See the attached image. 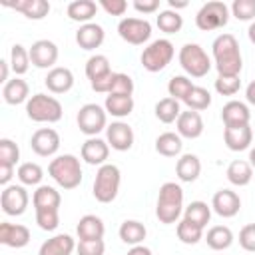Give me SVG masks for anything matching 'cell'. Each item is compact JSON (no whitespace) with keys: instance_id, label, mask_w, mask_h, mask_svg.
<instances>
[{"instance_id":"obj_44","label":"cell","mask_w":255,"mask_h":255,"mask_svg":"<svg viewBox=\"0 0 255 255\" xmlns=\"http://www.w3.org/2000/svg\"><path fill=\"white\" fill-rule=\"evenodd\" d=\"M36 211V223L42 231H56L60 225V211L52 207H38Z\"/></svg>"},{"instance_id":"obj_8","label":"cell","mask_w":255,"mask_h":255,"mask_svg":"<svg viewBox=\"0 0 255 255\" xmlns=\"http://www.w3.org/2000/svg\"><path fill=\"white\" fill-rule=\"evenodd\" d=\"M229 16H231V10L225 2L221 0H211V2H205L197 14H195V26L203 32H211V30H217V28H223L227 22H229Z\"/></svg>"},{"instance_id":"obj_9","label":"cell","mask_w":255,"mask_h":255,"mask_svg":"<svg viewBox=\"0 0 255 255\" xmlns=\"http://www.w3.org/2000/svg\"><path fill=\"white\" fill-rule=\"evenodd\" d=\"M76 122L84 135L98 137V133L108 128V112L98 104H84L78 110Z\"/></svg>"},{"instance_id":"obj_59","label":"cell","mask_w":255,"mask_h":255,"mask_svg":"<svg viewBox=\"0 0 255 255\" xmlns=\"http://www.w3.org/2000/svg\"><path fill=\"white\" fill-rule=\"evenodd\" d=\"M247 36H249V42L255 44V20L249 24V28H247Z\"/></svg>"},{"instance_id":"obj_17","label":"cell","mask_w":255,"mask_h":255,"mask_svg":"<svg viewBox=\"0 0 255 255\" xmlns=\"http://www.w3.org/2000/svg\"><path fill=\"white\" fill-rule=\"evenodd\" d=\"M80 155L82 159L88 163V165H98L102 167L104 163H108V155H110V145L106 139L102 137H88L84 143H82V149H80Z\"/></svg>"},{"instance_id":"obj_11","label":"cell","mask_w":255,"mask_h":255,"mask_svg":"<svg viewBox=\"0 0 255 255\" xmlns=\"http://www.w3.org/2000/svg\"><path fill=\"white\" fill-rule=\"evenodd\" d=\"M30 203V195L26 191L24 185H6L0 193V207L6 215H12V217H18L26 211Z\"/></svg>"},{"instance_id":"obj_30","label":"cell","mask_w":255,"mask_h":255,"mask_svg":"<svg viewBox=\"0 0 255 255\" xmlns=\"http://www.w3.org/2000/svg\"><path fill=\"white\" fill-rule=\"evenodd\" d=\"M183 149V141L181 135L175 131H163L155 137V151L163 157H177L181 155Z\"/></svg>"},{"instance_id":"obj_7","label":"cell","mask_w":255,"mask_h":255,"mask_svg":"<svg viewBox=\"0 0 255 255\" xmlns=\"http://www.w3.org/2000/svg\"><path fill=\"white\" fill-rule=\"evenodd\" d=\"M173 56H175L173 44H171L167 38H159V40L149 42V44L143 48L139 60H141V66H143L147 72L155 74V72L165 70V68L171 64Z\"/></svg>"},{"instance_id":"obj_24","label":"cell","mask_w":255,"mask_h":255,"mask_svg":"<svg viewBox=\"0 0 255 255\" xmlns=\"http://www.w3.org/2000/svg\"><path fill=\"white\" fill-rule=\"evenodd\" d=\"M2 98L8 106H18V104H24L30 100V86L26 80L14 76L12 80H8L4 86H2Z\"/></svg>"},{"instance_id":"obj_35","label":"cell","mask_w":255,"mask_h":255,"mask_svg":"<svg viewBox=\"0 0 255 255\" xmlns=\"http://www.w3.org/2000/svg\"><path fill=\"white\" fill-rule=\"evenodd\" d=\"M153 112H155V118L161 124H173V122H177V118L181 114V106H179L177 100H173V98L167 96V98H163V100H159L155 104Z\"/></svg>"},{"instance_id":"obj_56","label":"cell","mask_w":255,"mask_h":255,"mask_svg":"<svg viewBox=\"0 0 255 255\" xmlns=\"http://www.w3.org/2000/svg\"><path fill=\"white\" fill-rule=\"evenodd\" d=\"M245 100H247L251 106H255V80L247 84V88H245Z\"/></svg>"},{"instance_id":"obj_27","label":"cell","mask_w":255,"mask_h":255,"mask_svg":"<svg viewBox=\"0 0 255 255\" xmlns=\"http://www.w3.org/2000/svg\"><path fill=\"white\" fill-rule=\"evenodd\" d=\"M133 96H126V94H108L106 102H104V110L114 116V118H128L133 112Z\"/></svg>"},{"instance_id":"obj_55","label":"cell","mask_w":255,"mask_h":255,"mask_svg":"<svg viewBox=\"0 0 255 255\" xmlns=\"http://www.w3.org/2000/svg\"><path fill=\"white\" fill-rule=\"evenodd\" d=\"M128 255H153V253H151L149 247H145V245L141 243V245H133V247L128 251Z\"/></svg>"},{"instance_id":"obj_46","label":"cell","mask_w":255,"mask_h":255,"mask_svg":"<svg viewBox=\"0 0 255 255\" xmlns=\"http://www.w3.org/2000/svg\"><path fill=\"white\" fill-rule=\"evenodd\" d=\"M18 159H20V149H18V145H16L10 137H2V139H0V163L14 165V167H16Z\"/></svg>"},{"instance_id":"obj_57","label":"cell","mask_w":255,"mask_h":255,"mask_svg":"<svg viewBox=\"0 0 255 255\" xmlns=\"http://www.w3.org/2000/svg\"><path fill=\"white\" fill-rule=\"evenodd\" d=\"M8 64H10L8 60H0V82H2V84L8 82V72H10Z\"/></svg>"},{"instance_id":"obj_47","label":"cell","mask_w":255,"mask_h":255,"mask_svg":"<svg viewBox=\"0 0 255 255\" xmlns=\"http://www.w3.org/2000/svg\"><path fill=\"white\" fill-rule=\"evenodd\" d=\"M231 16H235L241 22L255 20V0H235L231 6Z\"/></svg>"},{"instance_id":"obj_42","label":"cell","mask_w":255,"mask_h":255,"mask_svg":"<svg viewBox=\"0 0 255 255\" xmlns=\"http://www.w3.org/2000/svg\"><path fill=\"white\" fill-rule=\"evenodd\" d=\"M191 90H193V82L187 76H173L167 82V94H169V98H173L177 102H183Z\"/></svg>"},{"instance_id":"obj_13","label":"cell","mask_w":255,"mask_h":255,"mask_svg":"<svg viewBox=\"0 0 255 255\" xmlns=\"http://www.w3.org/2000/svg\"><path fill=\"white\" fill-rule=\"evenodd\" d=\"M28 52H30V62H32V66H36V68H42V70H52V68H56V62H58V56H60V52H58V46L52 42V40H36L30 48H28Z\"/></svg>"},{"instance_id":"obj_25","label":"cell","mask_w":255,"mask_h":255,"mask_svg":"<svg viewBox=\"0 0 255 255\" xmlns=\"http://www.w3.org/2000/svg\"><path fill=\"white\" fill-rule=\"evenodd\" d=\"M76 233H78V239H82V241H90V239H104L106 225H104L102 217L88 213V215L80 217V221H78V225H76Z\"/></svg>"},{"instance_id":"obj_26","label":"cell","mask_w":255,"mask_h":255,"mask_svg":"<svg viewBox=\"0 0 255 255\" xmlns=\"http://www.w3.org/2000/svg\"><path fill=\"white\" fill-rule=\"evenodd\" d=\"M201 173V161L195 153H183L179 155L177 163H175V175L179 181L183 183H191L199 177Z\"/></svg>"},{"instance_id":"obj_50","label":"cell","mask_w":255,"mask_h":255,"mask_svg":"<svg viewBox=\"0 0 255 255\" xmlns=\"http://www.w3.org/2000/svg\"><path fill=\"white\" fill-rule=\"evenodd\" d=\"M239 245L249 251V253H255V223H247L241 227L239 231Z\"/></svg>"},{"instance_id":"obj_12","label":"cell","mask_w":255,"mask_h":255,"mask_svg":"<svg viewBox=\"0 0 255 255\" xmlns=\"http://www.w3.org/2000/svg\"><path fill=\"white\" fill-rule=\"evenodd\" d=\"M30 147L40 157H52L60 149V133L54 128H40L32 133Z\"/></svg>"},{"instance_id":"obj_54","label":"cell","mask_w":255,"mask_h":255,"mask_svg":"<svg viewBox=\"0 0 255 255\" xmlns=\"http://www.w3.org/2000/svg\"><path fill=\"white\" fill-rule=\"evenodd\" d=\"M14 175V165H6V163H0V183L6 187L10 185V179Z\"/></svg>"},{"instance_id":"obj_5","label":"cell","mask_w":255,"mask_h":255,"mask_svg":"<svg viewBox=\"0 0 255 255\" xmlns=\"http://www.w3.org/2000/svg\"><path fill=\"white\" fill-rule=\"evenodd\" d=\"M120 185H122V171H120V167L114 165V163H104L96 171L92 193H94L96 201H100V203H112L118 197Z\"/></svg>"},{"instance_id":"obj_29","label":"cell","mask_w":255,"mask_h":255,"mask_svg":"<svg viewBox=\"0 0 255 255\" xmlns=\"http://www.w3.org/2000/svg\"><path fill=\"white\" fill-rule=\"evenodd\" d=\"M225 175H227V179H229L231 185H235V187H245V185H249L251 179H253V167H251V163L245 161V159H233V161L227 165Z\"/></svg>"},{"instance_id":"obj_38","label":"cell","mask_w":255,"mask_h":255,"mask_svg":"<svg viewBox=\"0 0 255 255\" xmlns=\"http://www.w3.org/2000/svg\"><path fill=\"white\" fill-rule=\"evenodd\" d=\"M18 179H20V185H42V177H44V169L34 163V161H24L18 165V171H16Z\"/></svg>"},{"instance_id":"obj_49","label":"cell","mask_w":255,"mask_h":255,"mask_svg":"<svg viewBox=\"0 0 255 255\" xmlns=\"http://www.w3.org/2000/svg\"><path fill=\"white\" fill-rule=\"evenodd\" d=\"M78 255H104L106 251V243L104 239H90V241H78L76 245Z\"/></svg>"},{"instance_id":"obj_2","label":"cell","mask_w":255,"mask_h":255,"mask_svg":"<svg viewBox=\"0 0 255 255\" xmlns=\"http://www.w3.org/2000/svg\"><path fill=\"white\" fill-rule=\"evenodd\" d=\"M183 211V189L175 181H165L159 187L157 203H155V217L163 225L177 223Z\"/></svg>"},{"instance_id":"obj_48","label":"cell","mask_w":255,"mask_h":255,"mask_svg":"<svg viewBox=\"0 0 255 255\" xmlns=\"http://www.w3.org/2000/svg\"><path fill=\"white\" fill-rule=\"evenodd\" d=\"M110 94H126V96H131L133 94V80H131V76H128L124 72H116Z\"/></svg>"},{"instance_id":"obj_31","label":"cell","mask_w":255,"mask_h":255,"mask_svg":"<svg viewBox=\"0 0 255 255\" xmlns=\"http://www.w3.org/2000/svg\"><path fill=\"white\" fill-rule=\"evenodd\" d=\"M118 235H120V239L126 243V245H141L143 243V239H145V235H147V229H145V225L141 223V221H137V219H126L122 225H120V229H118Z\"/></svg>"},{"instance_id":"obj_32","label":"cell","mask_w":255,"mask_h":255,"mask_svg":"<svg viewBox=\"0 0 255 255\" xmlns=\"http://www.w3.org/2000/svg\"><path fill=\"white\" fill-rule=\"evenodd\" d=\"M205 243L213 251H225L233 243V231L227 225H213L205 233Z\"/></svg>"},{"instance_id":"obj_23","label":"cell","mask_w":255,"mask_h":255,"mask_svg":"<svg viewBox=\"0 0 255 255\" xmlns=\"http://www.w3.org/2000/svg\"><path fill=\"white\" fill-rule=\"evenodd\" d=\"M76 239L68 233H58L50 239H46L40 249H38V255H72L76 251Z\"/></svg>"},{"instance_id":"obj_33","label":"cell","mask_w":255,"mask_h":255,"mask_svg":"<svg viewBox=\"0 0 255 255\" xmlns=\"http://www.w3.org/2000/svg\"><path fill=\"white\" fill-rule=\"evenodd\" d=\"M96 12H98V4L92 2V0H74L66 8L68 18L74 20V22H82V24L92 22V18L96 16Z\"/></svg>"},{"instance_id":"obj_36","label":"cell","mask_w":255,"mask_h":255,"mask_svg":"<svg viewBox=\"0 0 255 255\" xmlns=\"http://www.w3.org/2000/svg\"><path fill=\"white\" fill-rule=\"evenodd\" d=\"M183 219H189L191 223H197L205 229L211 219V205H207L205 201H191L187 207H183Z\"/></svg>"},{"instance_id":"obj_41","label":"cell","mask_w":255,"mask_h":255,"mask_svg":"<svg viewBox=\"0 0 255 255\" xmlns=\"http://www.w3.org/2000/svg\"><path fill=\"white\" fill-rule=\"evenodd\" d=\"M110 72H112V68H110L108 56L94 54V56L88 58V62H86V76H88L90 82H94V80H98V78H102V76H106Z\"/></svg>"},{"instance_id":"obj_58","label":"cell","mask_w":255,"mask_h":255,"mask_svg":"<svg viewBox=\"0 0 255 255\" xmlns=\"http://www.w3.org/2000/svg\"><path fill=\"white\" fill-rule=\"evenodd\" d=\"M167 4H169V10H175V12H177V10H181V8H187V2H185V0H181V2L169 0Z\"/></svg>"},{"instance_id":"obj_21","label":"cell","mask_w":255,"mask_h":255,"mask_svg":"<svg viewBox=\"0 0 255 255\" xmlns=\"http://www.w3.org/2000/svg\"><path fill=\"white\" fill-rule=\"evenodd\" d=\"M175 128H177V133L181 137H187V139H197L201 133H203V118L199 112H193V110H187V112H181L177 122H175Z\"/></svg>"},{"instance_id":"obj_16","label":"cell","mask_w":255,"mask_h":255,"mask_svg":"<svg viewBox=\"0 0 255 255\" xmlns=\"http://www.w3.org/2000/svg\"><path fill=\"white\" fill-rule=\"evenodd\" d=\"M30 239H32V235L26 225L8 223V221L0 223V243L2 245L12 247V249H22L30 243Z\"/></svg>"},{"instance_id":"obj_4","label":"cell","mask_w":255,"mask_h":255,"mask_svg":"<svg viewBox=\"0 0 255 255\" xmlns=\"http://www.w3.org/2000/svg\"><path fill=\"white\" fill-rule=\"evenodd\" d=\"M64 108L58 98L48 94H34L26 102V116L36 124H56L62 120Z\"/></svg>"},{"instance_id":"obj_6","label":"cell","mask_w":255,"mask_h":255,"mask_svg":"<svg viewBox=\"0 0 255 255\" xmlns=\"http://www.w3.org/2000/svg\"><path fill=\"white\" fill-rule=\"evenodd\" d=\"M177 60H179V66L183 68V72L191 78L207 76L211 66H213L207 52L199 44H193V42H187V44L181 46V50L177 54Z\"/></svg>"},{"instance_id":"obj_20","label":"cell","mask_w":255,"mask_h":255,"mask_svg":"<svg viewBox=\"0 0 255 255\" xmlns=\"http://www.w3.org/2000/svg\"><path fill=\"white\" fill-rule=\"evenodd\" d=\"M106 40V32L100 24L96 22H88V24H82L76 32V44L82 48V50H96L104 44Z\"/></svg>"},{"instance_id":"obj_53","label":"cell","mask_w":255,"mask_h":255,"mask_svg":"<svg viewBox=\"0 0 255 255\" xmlns=\"http://www.w3.org/2000/svg\"><path fill=\"white\" fill-rule=\"evenodd\" d=\"M139 14H153L159 10V0H133L131 4Z\"/></svg>"},{"instance_id":"obj_52","label":"cell","mask_w":255,"mask_h":255,"mask_svg":"<svg viewBox=\"0 0 255 255\" xmlns=\"http://www.w3.org/2000/svg\"><path fill=\"white\" fill-rule=\"evenodd\" d=\"M114 74H116V72H110V74H106V76H102V78L90 82L92 90L98 92V94H110V92H112V84H114Z\"/></svg>"},{"instance_id":"obj_39","label":"cell","mask_w":255,"mask_h":255,"mask_svg":"<svg viewBox=\"0 0 255 255\" xmlns=\"http://www.w3.org/2000/svg\"><path fill=\"white\" fill-rule=\"evenodd\" d=\"M155 24H157V28H159L161 32H165V34H175V32H179V30L183 28V16H181L179 12L167 8V10H161V12L157 14Z\"/></svg>"},{"instance_id":"obj_18","label":"cell","mask_w":255,"mask_h":255,"mask_svg":"<svg viewBox=\"0 0 255 255\" xmlns=\"http://www.w3.org/2000/svg\"><path fill=\"white\" fill-rule=\"evenodd\" d=\"M44 84H46L48 92H52V94H66L74 88V74L66 66H56V68L48 70Z\"/></svg>"},{"instance_id":"obj_40","label":"cell","mask_w":255,"mask_h":255,"mask_svg":"<svg viewBox=\"0 0 255 255\" xmlns=\"http://www.w3.org/2000/svg\"><path fill=\"white\" fill-rule=\"evenodd\" d=\"M30 64H32L30 62V52L22 44H14L12 50H10V68H12V72L20 78L28 72Z\"/></svg>"},{"instance_id":"obj_28","label":"cell","mask_w":255,"mask_h":255,"mask_svg":"<svg viewBox=\"0 0 255 255\" xmlns=\"http://www.w3.org/2000/svg\"><path fill=\"white\" fill-rule=\"evenodd\" d=\"M6 6L24 14L28 20H42L50 12V2H46V0H16V2L6 4Z\"/></svg>"},{"instance_id":"obj_37","label":"cell","mask_w":255,"mask_h":255,"mask_svg":"<svg viewBox=\"0 0 255 255\" xmlns=\"http://www.w3.org/2000/svg\"><path fill=\"white\" fill-rule=\"evenodd\" d=\"M175 233H177V239L185 245H195L203 239V227H199L197 223H191L189 219H181L177 221V227H175Z\"/></svg>"},{"instance_id":"obj_1","label":"cell","mask_w":255,"mask_h":255,"mask_svg":"<svg viewBox=\"0 0 255 255\" xmlns=\"http://www.w3.org/2000/svg\"><path fill=\"white\" fill-rule=\"evenodd\" d=\"M213 64L219 76H239L243 70V58L239 42L233 34H219L211 44Z\"/></svg>"},{"instance_id":"obj_3","label":"cell","mask_w":255,"mask_h":255,"mask_svg":"<svg viewBox=\"0 0 255 255\" xmlns=\"http://www.w3.org/2000/svg\"><path fill=\"white\" fill-rule=\"evenodd\" d=\"M48 173L50 177L62 187V189H76L82 183V163L76 155L72 153H64V155H56L50 165H48Z\"/></svg>"},{"instance_id":"obj_14","label":"cell","mask_w":255,"mask_h":255,"mask_svg":"<svg viewBox=\"0 0 255 255\" xmlns=\"http://www.w3.org/2000/svg\"><path fill=\"white\" fill-rule=\"evenodd\" d=\"M133 139H135L133 129L126 122H112L106 128V141L116 151H128V149H131Z\"/></svg>"},{"instance_id":"obj_34","label":"cell","mask_w":255,"mask_h":255,"mask_svg":"<svg viewBox=\"0 0 255 255\" xmlns=\"http://www.w3.org/2000/svg\"><path fill=\"white\" fill-rule=\"evenodd\" d=\"M60 203H62V195L52 185H38L36 191L32 193V205H34V209H38V207L60 209Z\"/></svg>"},{"instance_id":"obj_10","label":"cell","mask_w":255,"mask_h":255,"mask_svg":"<svg viewBox=\"0 0 255 255\" xmlns=\"http://www.w3.org/2000/svg\"><path fill=\"white\" fill-rule=\"evenodd\" d=\"M118 34L131 46H141L151 38V24L145 18H122L118 22Z\"/></svg>"},{"instance_id":"obj_43","label":"cell","mask_w":255,"mask_h":255,"mask_svg":"<svg viewBox=\"0 0 255 255\" xmlns=\"http://www.w3.org/2000/svg\"><path fill=\"white\" fill-rule=\"evenodd\" d=\"M183 104L193 112H203V110H207L211 106V94L201 86H193V90L183 100Z\"/></svg>"},{"instance_id":"obj_19","label":"cell","mask_w":255,"mask_h":255,"mask_svg":"<svg viewBox=\"0 0 255 255\" xmlns=\"http://www.w3.org/2000/svg\"><path fill=\"white\" fill-rule=\"evenodd\" d=\"M221 120L225 128H239V126H249L251 122V112L247 108V104L239 102V100H231L223 106L221 110Z\"/></svg>"},{"instance_id":"obj_45","label":"cell","mask_w":255,"mask_h":255,"mask_svg":"<svg viewBox=\"0 0 255 255\" xmlns=\"http://www.w3.org/2000/svg\"><path fill=\"white\" fill-rule=\"evenodd\" d=\"M241 88L239 76H217L215 80V92L219 96H235Z\"/></svg>"},{"instance_id":"obj_60","label":"cell","mask_w":255,"mask_h":255,"mask_svg":"<svg viewBox=\"0 0 255 255\" xmlns=\"http://www.w3.org/2000/svg\"><path fill=\"white\" fill-rule=\"evenodd\" d=\"M249 163H251V167L255 169V145L249 149Z\"/></svg>"},{"instance_id":"obj_15","label":"cell","mask_w":255,"mask_h":255,"mask_svg":"<svg viewBox=\"0 0 255 255\" xmlns=\"http://www.w3.org/2000/svg\"><path fill=\"white\" fill-rule=\"evenodd\" d=\"M211 209H213L219 217H225V219L235 217V215L239 213V209H241V197L237 195V191L223 187V189H219V191L213 193Z\"/></svg>"},{"instance_id":"obj_51","label":"cell","mask_w":255,"mask_h":255,"mask_svg":"<svg viewBox=\"0 0 255 255\" xmlns=\"http://www.w3.org/2000/svg\"><path fill=\"white\" fill-rule=\"evenodd\" d=\"M100 8L106 10L110 16H124L128 10V2L126 0H102Z\"/></svg>"},{"instance_id":"obj_22","label":"cell","mask_w":255,"mask_h":255,"mask_svg":"<svg viewBox=\"0 0 255 255\" xmlns=\"http://www.w3.org/2000/svg\"><path fill=\"white\" fill-rule=\"evenodd\" d=\"M223 141H225L227 149H231V151H245L253 143V129H251V126L225 128L223 129Z\"/></svg>"}]
</instances>
